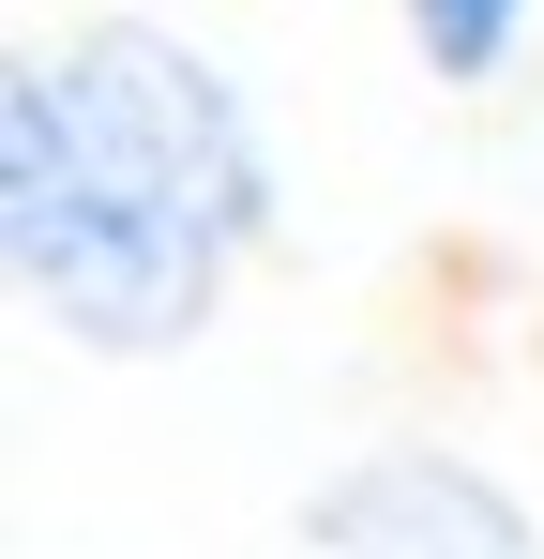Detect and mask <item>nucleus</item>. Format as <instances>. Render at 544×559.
I'll return each mask as SVG.
<instances>
[{"label": "nucleus", "instance_id": "obj_1", "mask_svg": "<svg viewBox=\"0 0 544 559\" xmlns=\"http://www.w3.org/2000/svg\"><path fill=\"white\" fill-rule=\"evenodd\" d=\"M258 92L167 15H76L0 76V273L76 364H181L272 258Z\"/></svg>", "mask_w": 544, "mask_h": 559}, {"label": "nucleus", "instance_id": "obj_2", "mask_svg": "<svg viewBox=\"0 0 544 559\" xmlns=\"http://www.w3.org/2000/svg\"><path fill=\"white\" fill-rule=\"evenodd\" d=\"M303 559H544V530H530L469 454L393 439V454L333 468V484L303 499Z\"/></svg>", "mask_w": 544, "mask_h": 559}, {"label": "nucleus", "instance_id": "obj_3", "mask_svg": "<svg viewBox=\"0 0 544 559\" xmlns=\"http://www.w3.org/2000/svg\"><path fill=\"white\" fill-rule=\"evenodd\" d=\"M544 0H393V31H409V61L439 76V92H499L515 76V46H530Z\"/></svg>", "mask_w": 544, "mask_h": 559}]
</instances>
